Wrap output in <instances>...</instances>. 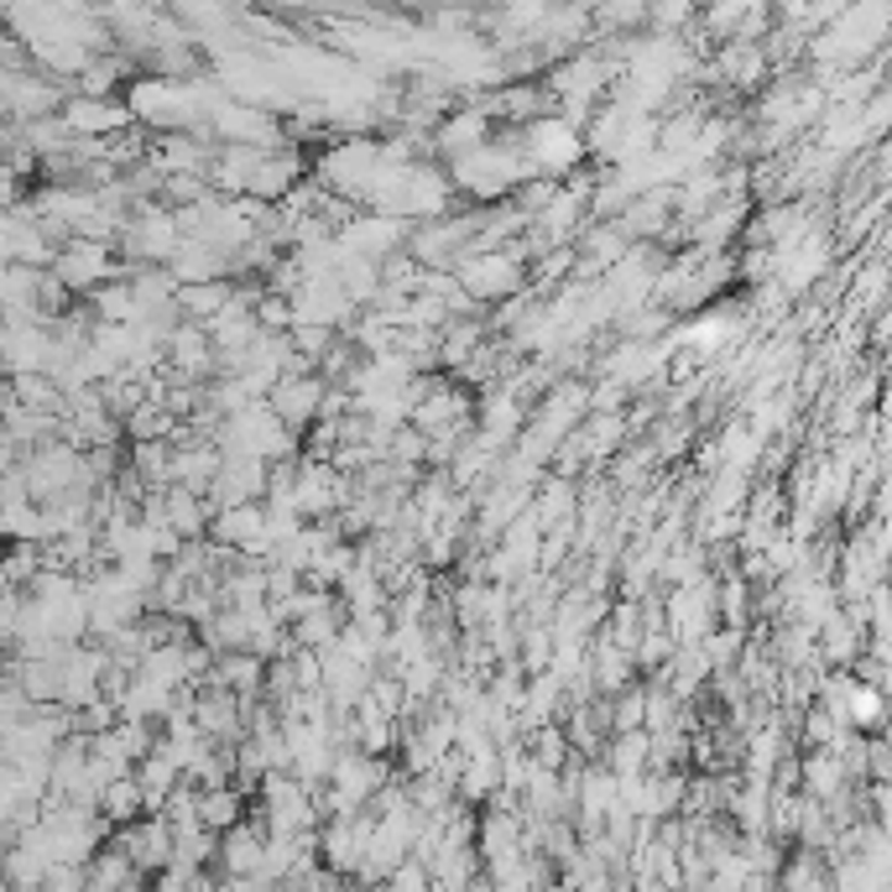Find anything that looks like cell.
I'll list each match as a JSON object with an SVG mask.
<instances>
[{
  "label": "cell",
  "mask_w": 892,
  "mask_h": 892,
  "mask_svg": "<svg viewBox=\"0 0 892 892\" xmlns=\"http://www.w3.org/2000/svg\"><path fill=\"white\" fill-rule=\"evenodd\" d=\"M611 772L616 778H631V772H642V762H648V731L642 726H631V731H616V746H611Z\"/></svg>",
  "instance_id": "4"
},
{
  "label": "cell",
  "mask_w": 892,
  "mask_h": 892,
  "mask_svg": "<svg viewBox=\"0 0 892 892\" xmlns=\"http://www.w3.org/2000/svg\"><path fill=\"white\" fill-rule=\"evenodd\" d=\"M454 282L470 298H512L523 288V262L512 251H470L454 266Z\"/></svg>",
  "instance_id": "1"
},
{
  "label": "cell",
  "mask_w": 892,
  "mask_h": 892,
  "mask_svg": "<svg viewBox=\"0 0 892 892\" xmlns=\"http://www.w3.org/2000/svg\"><path fill=\"white\" fill-rule=\"evenodd\" d=\"M532 158L543 162V167H569V162L579 158L575 131H569V126H558V121H543V126H532Z\"/></svg>",
  "instance_id": "3"
},
{
  "label": "cell",
  "mask_w": 892,
  "mask_h": 892,
  "mask_svg": "<svg viewBox=\"0 0 892 892\" xmlns=\"http://www.w3.org/2000/svg\"><path fill=\"white\" fill-rule=\"evenodd\" d=\"M825 882H830V877H825V871L814 866V856H809V851L799 845V856H793V866H788V871H783V888H825Z\"/></svg>",
  "instance_id": "5"
},
{
  "label": "cell",
  "mask_w": 892,
  "mask_h": 892,
  "mask_svg": "<svg viewBox=\"0 0 892 892\" xmlns=\"http://www.w3.org/2000/svg\"><path fill=\"white\" fill-rule=\"evenodd\" d=\"M324 387H329V381L314 376V370H282V376L272 381V392H266V407L298 434V428H309V423L318 418Z\"/></svg>",
  "instance_id": "2"
}]
</instances>
